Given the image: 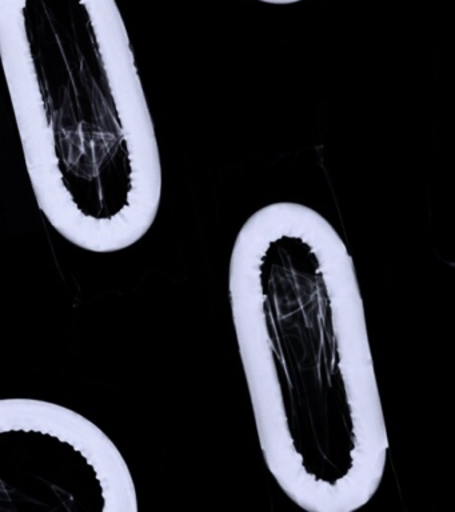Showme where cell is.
<instances>
[{"instance_id": "cell-1", "label": "cell", "mask_w": 455, "mask_h": 512, "mask_svg": "<svg viewBox=\"0 0 455 512\" xmlns=\"http://www.w3.org/2000/svg\"><path fill=\"white\" fill-rule=\"evenodd\" d=\"M229 299L275 482L309 512L366 506L381 487L389 438L345 240L305 204L259 208L231 251Z\"/></svg>"}, {"instance_id": "cell-2", "label": "cell", "mask_w": 455, "mask_h": 512, "mask_svg": "<svg viewBox=\"0 0 455 512\" xmlns=\"http://www.w3.org/2000/svg\"><path fill=\"white\" fill-rule=\"evenodd\" d=\"M0 63L47 222L95 254L134 246L157 219L162 163L117 0H0Z\"/></svg>"}, {"instance_id": "cell-3", "label": "cell", "mask_w": 455, "mask_h": 512, "mask_svg": "<svg viewBox=\"0 0 455 512\" xmlns=\"http://www.w3.org/2000/svg\"><path fill=\"white\" fill-rule=\"evenodd\" d=\"M129 464L86 416L0 399V512H137Z\"/></svg>"}, {"instance_id": "cell-4", "label": "cell", "mask_w": 455, "mask_h": 512, "mask_svg": "<svg viewBox=\"0 0 455 512\" xmlns=\"http://www.w3.org/2000/svg\"><path fill=\"white\" fill-rule=\"evenodd\" d=\"M258 2L267 4H277V6H286V4H294L302 2V0H258Z\"/></svg>"}]
</instances>
